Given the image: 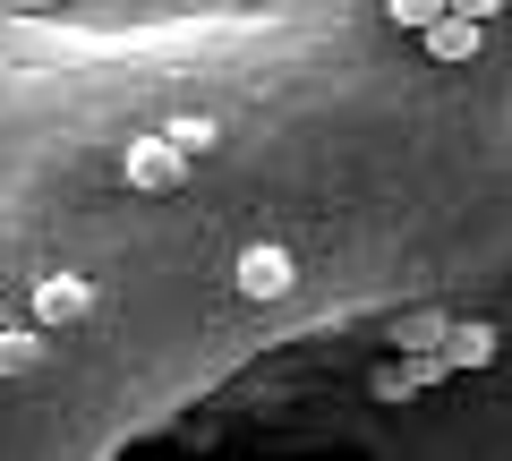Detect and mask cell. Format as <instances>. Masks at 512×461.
<instances>
[{
    "mask_svg": "<svg viewBox=\"0 0 512 461\" xmlns=\"http://www.w3.org/2000/svg\"><path fill=\"white\" fill-rule=\"evenodd\" d=\"M291 282H299V265H291V248H274V240L239 248V265H231V291H239V299H256V308H265V299H282Z\"/></svg>",
    "mask_w": 512,
    "mask_h": 461,
    "instance_id": "obj_1",
    "label": "cell"
},
{
    "mask_svg": "<svg viewBox=\"0 0 512 461\" xmlns=\"http://www.w3.org/2000/svg\"><path fill=\"white\" fill-rule=\"evenodd\" d=\"M120 180H128V188H146V197H163V188H180V180H188V163L163 146V137H137V146L120 154Z\"/></svg>",
    "mask_w": 512,
    "mask_h": 461,
    "instance_id": "obj_2",
    "label": "cell"
},
{
    "mask_svg": "<svg viewBox=\"0 0 512 461\" xmlns=\"http://www.w3.org/2000/svg\"><path fill=\"white\" fill-rule=\"evenodd\" d=\"M86 308H94V282H86V274H52V282L35 291V316H43V325H77Z\"/></svg>",
    "mask_w": 512,
    "mask_h": 461,
    "instance_id": "obj_3",
    "label": "cell"
},
{
    "mask_svg": "<svg viewBox=\"0 0 512 461\" xmlns=\"http://www.w3.org/2000/svg\"><path fill=\"white\" fill-rule=\"evenodd\" d=\"M478 43H487V26L461 18V9H444V18L427 26V52H436V60H478Z\"/></svg>",
    "mask_w": 512,
    "mask_h": 461,
    "instance_id": "obj_4",
    "label": "cell"
},
{
    "mask_svg": "<svg viewBox=\"0 0 512 461\" xmlns=\"http://www.w3.org/2000/svg\"><path fill=\"white\" fill-rule=\"evenodd\" d=\"M444 351H453L444 368H478V359L495 351V333H487V325H461V333H444Z\"/></svg>",
    "mask_w": 512,
    "mask_h": 461,
    "instance_id": "obj_5",
    "label": "cell"
},
{
    "mask_svg": "<svg viewBox=\"0 0 512 461\" xmlns=\"http://www.w3.org/2000/svg\"><path fill=\"white\" fill-rule=\"evenodd\" d=\"M163 146H171V154L188 163L197 146H214V120H205V111H188V120H171V129H163Z\"/></svg>",
    "mask_w": 512,
    "mask_h": 461,
    "instance_id": "obj_6",
    "label": "cell"
},
{
    "mask_svg": "<svg viewBox=\"0 0 512 461\" xmlns=\"http://www.w3.org/2000/svg\"><path fill=\"white\" fill-rule=\"evenodd\" d=\"M35 359H43V342H35V333H0V376H26Z\"/></svg>",
    "mask_w": 512,
    "mask_h": 461,
    "instance_id": "obj_7",
    "label": "cell"
},
{
    "mask_svg": "<svg viewBox=\"0 0 512 461\" xmlns=\"http://www.w3.org/2000/svg\"><path fill=\"white\" fill-rule=\"evenodd\" d=\"M384 18H393V26H410V35H427V26H436L444 9H436V0H393V9H384Z\"/></svg>",
    "mask_w": 512,
    "mask_h": 461,
    "instance_id": "obj_8",
    "label": "cell"
}]
</instances>
